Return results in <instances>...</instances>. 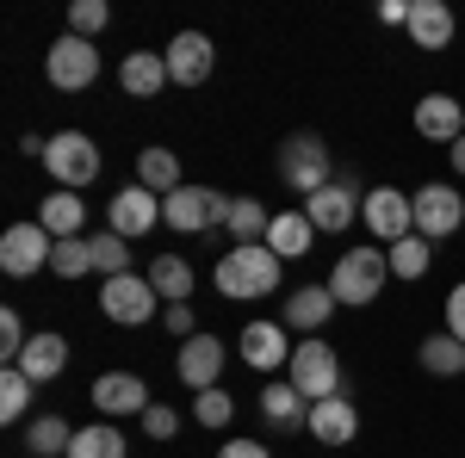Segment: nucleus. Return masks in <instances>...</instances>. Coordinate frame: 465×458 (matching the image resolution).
Segmentation results:
<instances>
[{
  "mask_svg": "<svg viewBox=\"0 0 465 458\" xmlns=\"http://www.w3.org/2000/svg\"><path fill=\"white\" fill-rule=\"evenodd\" d=\"M280 180H286L292 192L317 199L322 186L335 180V149H329L317 131H292V137L280 142Z\"/></svg>",
  "mask_w": 465,
  "mask_h": 458,
  "instance_id": "nucleus-3",
  "label": "nucleus"
},
{
  "mask_svg": "<svg viewBox=\"0 0 465 458\" xmlns=\"http://www.w3.org/2000/svg\"><path fill=\"white\" fill-rule=\"evenodd\" d=\"M25 322H19V310H0V359L6 365H19V353H25Z\"/></svg>",
  "mask_w": 465,
  "mask_h": 458,
  "instance_id": "nucleus-39",
  "label": "nucleus"
},
{
  "mask_svg": "<svg viewBox=\"0 0 465 458\" xmlns=\"http://www.w3.org/2000/svg\"><path fill=\"white\" fill-rule=\"evenodd\" d=\"M280 273H286V260H280L267 242H236V248H223V254H217V267H212L217 297H230V304L273 297V291H280Z\"/></svg>",
  "mask_w": 465,
  "mask_h": 458,
  "instance_id": "nucleus-1",
  "label": "nucleus"
},
{
  "mask_svg": "<svg viewBox=\"0 0 465 458\" xmlns=\"http://www.w3.org/2000/svg\"><path fill=\"white\" fill-rule=\"evenodd\" d=\"M131 446H124V434L112 422H94V427H74V446L69 458H124Z\"/></svg>",
  "mask_w": 465,
  "mask_h": 458,
  "instance_id": "nucleus-33",
  "label": "nucleus"
},
{
  "mask_svg": "<svg viewBox=\"0 0 465 458\" xmlns=\"http://www.w3.org/2000/svg\"><path fill=\"white\" fill-rule=\"evenodd\" d=\"M100 168H106V155H100V142L87 131H56L50 149H44V174L56 180L63 192H87L100 180Z\"/></svg>",
  "mask_w": 465,
  "mask_h": 458,
  "instance_id": "nucleus-4",
  "label": "nucleus"
},
{
  "mask_svg": "<svg viewBox=\"0 0 465 458\" xmlns=\"http://www.w3.org/2000/svg\"><path fill=\"white\" fill-rule=\"evenodd\" d=\"M162 328H168L174 341H193V335H199V317H193V304H168V310H162Z\"/></svg>",
  "mask_w": 465,
  "mask_h": 458,
  "instance_id": "nucleus-41",
  "label": "nucleus"
},
{
  "mask_svg": "<svg viewBox=\"0 0 465 458\" xmlns=\"http://www.w3.org/2000/svg\"><path fill=\"white\" fill-rule=\"evenodd\" d=\"M137 186H149V192H180L186 180H180V155L174 149H137Z\"/></svg>",
  "mask_w": 465,
  "mask_h": 458,
  "instance_id": "nucleus-28",
  "label": "nucleus"
},
{
  "mask_svg": "<svg viewBox=\"0 0 465 458\" xmlns=\"http://www.w3.org/2000/svg\"><path fill=\"white\" fill-rule=\"evenodd\" d=\"M87 396H94V409H100L106 422H118V415H137V422H143V409H149V385L137 372H100Z\"/></svg>",
  "mask_w": 465,
  "mask_h": 458,
  "instance_id": "nucleus-18",
  "label": "nucleus"
},
{
  "mask_svg": "<svg viewBox=\"0 0 465 458\" xmlns=\"http://www.w3.org/2000/svg\"><path fill=\"white\" fill-rule=\"evenodd\" d=\"M447 335H453V341H465V279L447 291Z\"/></svg>",
  "mask_w": 465,
  "mask_h": 458,
  "instance_id": "nucleus-42",
  "label": "nucleus"
},
{
  "mask_svg": "<svg viewBox=\"0 0 465 458\" xmlns=\"http://www.w3.org/2000/svg\"><path fill=\"white\" fill-rule=\"evenodd\" d=\"M385 279H391V260H385V248H348V254H335V273H329V291H335V304H348V310H366L372 297H385Z\"/></svg>",
  "mask_w": 465,
  "mask_h": 458,
  "instance_id": "nucleus-2",
  "label": "nucleus"
},
{
  "mask_svg": "<svg viewBox=\"0 0 465 458\" xmlns=\"http://www.w3.org/2000/svg\"><path fill=\"white\" fill-rule=\"evenodd\" d=\"M223 229H230V248H236V242H267L273 211H267L261 199H249V192H242V199H230V223H223Z\"/></svg>",
  "mask_w": 465,
  "mask_h": 458,
  "instance_id": "nucleus-30",
  "label": "nucleus"
},
{
  "mask_svg": "<svg viewBox=\"0 0 465 458\" xmlns=\"http://www.w3.org/2000/svg\"><path fill=\"white\" fill-rule=\"evenodd\" d=\"M143 434H149V440H174V434H180V415L168 409V403H149V409H143Z\"/></svg>",
  "mask_w": 465,
  "mask_h": 458,
  "instance_id": "nucleus-40",
  "label": "nucleus"
},
{
  "mask_svg": "<svg viewBox=\"0 0 465 458\" xmlns=\"http://www.w3.org/2000/svg\"><path fill=\"white\" fill-rule=\"evenodd\" d=\"M410 211H416V236L422 242H447V236L465 229V192L447 186V180H429V186L410 192Z\"/></svg>",
  "mask_w": 465,
  "mask_h": 458,
  "instance_id": "nucleus-7",
  "label": "nucleus"
},
{
  "mask_svg": "<svg viewBox=\"0 0 465 458\" xmlns=\"http://www.w3.org/2000/svg\"><path fill=\"white\" fill-rule=\"evenodd\" d=\"M37 223H44V229H50L56 242H69V236H81V223H87V199L56 186V192H50V199L37 205Z\"/></svg>",
  "mask_w": 465,
  "mask_h": 458,
  "instance_id": "nucleus-27",
  "label": "nucleus"
},
{
  "mask_svg": "<svg viewBox=\"0 0 465 458\" xmlns=\"http://www.w3.org/2000/svg\"><path fill=\"white\" fill-rule=\"evenodd\" d=\"M261 415L273 427H286V434L292 427H311V396L292 385V378H273V385L261 390Z\"/></svg>",
  "mask_w": 465,
  "mask_h": 458,
  "instance_id": "nucleus-25",
  "label": "nucleus"
},
{
  "mask_svg": "<svg viewBox=\"0 0 465 458\" xmlns=\"http://www.w3.org/2000/svg\"><path fill=\"white\" fill-rule=\"evenodd\" d=\"M162 223L174 229V236H212L230 223V199L217 192V186H199V180H186L180 192L162 199Z\"/></svg>",
  "mask_w": 465,
  "mask_h": 458,
  "instance_id": "nucleus-5",
  "label": "nucleus"
},
{
  "mask_svg": "<svg viewBox=\"0 0 465 458\" xmlns=\"http://www.w3.org/2000/svg\"><path fill=\"white\" fill-rule=\"evenodd\" d=\"M106 25H112V6H106V0H74V6H69V32L74 37H87V44H94Z\"/></svg>",
  "mask_w": 465,
  "mask_h": 458,
  "instance_id": "nucleus-38",
  "label": "nucleus"
},
{
  "mask_svg": "<svg viewBox=\"0 0 465 458\" xmlns=\"http://www.w3.org/2000/svg\"><path fill=\"white\" fill-rule=\"evenodd\" d=\"M360 199H366L360 180L354 174H335L317 199H304V217L317 223V236H341V229H354V223H360Z\"/></svg>",
  "mask_w": 465,
  "mask_h": 458,
  "instance_id": "nucleus-12",
  "label": "nucleus"
},
{
  "mask_svg": "<svg viewBox=\"0 0 465 458\" xmlns=\"http://www.w3.org/2000/svg\"><path fill=\"white\" fill-rule=\"evenodd\" d=\"M223 359H230V347L217 341V335H193V341H180V353H174V378L186 390H217V378H223Z\"/></svg>",
  "mask_w": 465,
  "mask_h": 458,
  "instance_id": "nucleus-15",
  "label": "nucleus"
},
{
  "mask_svg": "<svg viewBox=\"0 0 465 458\" xmlns=\"http://www.w3.org/2000/svg\"><path fill=\"white\" fill-rule=\"evenodd\" d=\"M311 242H317V223L304 217V205H298V211H273L267 248H273L280 260H304V254H311Z\"/></svg>",
  "mask_w": 465,
  "mask_h": 458,
  "instance_id": "nucleus-26",
  "label": "nucleus"
},
{
  "mask_svg": "<svg viewBox=\"0 0 465 458\" xmlns=\"http://www.w3.org/2000/svg\"><path fill=\"white\" fill-rule=\"evenodd\" d=\"M360 223L372 229V242L391 248L403 236H416V211H410V192L403 186H366V199H360Z\"/></svg>",
  "mask_w": 465,
  "mask_h": 458,
  "instance_id": "nucleus-10",
  "label": "nucleus"
},
{
  "mask_svg": "<svg viewBox=\"0 0 465 458\" xmlns=\"http://www.w3.org/2000/svg\"><path fill=\"white\" fill-rule=\"evenodd\" d=\"M236 353H242V365H254V372H280V365H292V328L273 322V317H254L236 335Z\"/></svg>",
  "mask_w": 465,
  "mask_h": 458,
  "instance_id": "nucleus-14",
  "label": "nucleus"
},
{
  "mask_svg": "<svg viewBox=\"0 0 465 458\" xmlns=\"http://www.w3.org/2000/svg\"><path fill=\"white\" fill-rule=\"evenodd\" d=\"M168 74H174V87H205L217 69V44L205 32H174L168 37Z\"/></svg>",
  "mask_w": 465,
  "mask_h": 458,
  "instance_id": "nucleus-16",
  "label": "nucleus"
},
{
  "mask_svg": "<svg viewBox=\"0 0 465 458\" xmlns=\"http://www.w3.org/2000/svg\"><path fill=\"white\" fill-rule=\"evenodd\" d=\"M87 242H94V273H100V279H118V273H137V267H131V242H124L118 229H94Z\"/></svg>",
  "mask_w": 465,
  "mask_h": 458,
  "instance_id": "nucleus-34",
  "label": "nucleus"
},
{
  "mask_svg": "<svg viewBox=\"0 0 465 458\" xmlns=\"http://www.w3.org/2000/svg\"><path fill=\"white\" fill-rule=\"evenodd\" d=\"M410 44L416 50H447L453 44V32H460V19H453V6L447 0H410Z\"/></svg>",
  "mask_w": 465,
  "mask_h": 458,
  "instance_id": "nucleus-20",
  "label": "nucleus"
},
{
  "mask_svg": "<svg viewBox=\"0 0 465 458\" xmlns=\"http://www.w3.org/2000/svg\"><path fill=\"white\" fill-rule=\"evenodd\" d=\"M286 378L304 390L311 403H322V396H348V390H341V359H335V347H329L322 335H311V341H298V347H292Z\"/></svg>",
  "mask_w": 465,
  "mask_h": 458,
  "instance_id": "nucleus-9",
  "label": "nucleus"
},
{
  "mask_svg": "<svg viewBox=\"0 0 465 458\" xmlns=\"http://www.w3.org/2000/svg\"><path fill=\"white\" fill-rule=\"evenodd\" d=\"M32 396H37V385L19 372V365H6V372H0V422H25Z\"/></svg>",
  "mask_w": 465,
  "mask_h": 458,
  "instance_id": "nucleus-35",
  "label": "nucleus"
},
{
  "mask_svg": "<svg viewBox=\"0 0 465 458\" xmlns=\"http://www.w3.org/2000/svg\"><path fill=\"white\" fill-rule=\"evenodd\" d=\"M385 260H391V279L416 285V279H422V273L434 267V242H422V236H403V242L385 248Z\"/></svg>",
  "mask_w": 465,
  "mask_h": 458,
  "instance_id": "nucleus-31",
  "label": "nucleus"
},
{
  "mask_svg": "<svg viewBox=\"0 0 465 458\" xmlns=\"http://www.w3.org/2000/svg\"><path fill=\"white\" fill-rule=\"evenodd\" d=\"M416 137L453 149V142L465 137V100L440 93V87H434V93H422V100H416Z\"/></svg>",
  "mask_w": 465,
  "mask_h": 458,
  "instance_id": "nucleus-17",
  "label": "nucleus"
},
{
  "mask_svg": "<svg viewBox=\"0 0 465 458\" xmlns=\"http://www.w3.org/2000/svg\"><path fill=\"white\" fill-rule=\"evenodd\" d=\"M162 223V192H149V186H118L112 192V205H106V229H118L124 242H137V236H149Z\"/></svg>",
  "mask_w": 465,
  "mask_h": 458,
  "instance_id": "nucleus-13",
  "label": "nucleus"
},
{
  "mask_svg": "<svg viewBox=\"0 0 465 458\" xmlns=\"http://www.w3.org/2000/svg\"><path fill=\"white\" fill-rule=\"evenodd\" d=\"M329 317H335V291H329V285H298V291L286 297V317H280V322H286L292 335H304V341H311Z\"/></svg>",
  "mask_w": 465,
  "mask_h": 458,
  "instance_id": "nucleus-23",
  "label": "nucleus"
},
{
  "mask_svg": "<svg viewBox=\"0 0 465 458\" xmlns=\"http://www.w3.org/2000/svg\"><path fill=\"white\" fill-rule=\"evenodd\" d=\"M447 161H453V174H465V137L453 142V149H447Z\"/></svg>",
  "mask_w": 465,
  "mask_h": 458,
  "instance_id": "nucleus-45",
  "label": "nucleus"
},
{
  "mask_svg": "<svg viewBox=\"0 0 465 458\" xmlns=\"http://www.w3.org/2000/svg\"><path fill=\"white\" fill-rule=\"evenodd\" d=\"M317 446H354L360 440V409L354 396H322V403H311V427H304Z\"/></svg>",
  "mask_w": 465,
  "mask_h": 458,
  "instance_id": "nucleus-19",
  "label": "nucleus"
},
{
  "mask_svg": "<svg viewBox=\"0 0 465 458\" xmlns=\"http://www.w3.org/2000/svg\"><path fill=\"white\" fill-rule=\"evenodd\" d=\"M230 415H236V396H230V390L217 385V390H199V396H193V422L199 427H230Z\"/></svg>",
  "mask_w": 465,
  "mask_h": 458,
  "instance_id": "nucleus-37",
  "label": "nucleus"
},
{
  "mask_svg": "<svg viewBox=\"0 0 465 458\" xmlns=\"http://www.w3.org/2000/svg\"><path fill=\"white\" fill-rule=\"evenodd\" d=\"M217 458H273V453H267L261 440H242V434H236V440H223V446H217Z\"/></svg>",
  "mask_w": 465,
  "mask_h": 458,
  "instance_id": "nucleus-43",
  "label": "nucleus"
},
{
  "mask_svg": "<svg viewBox=\"0 0 465 458\" xmlns=\"http://www.w3.org/2000/svg\"><path fill=\"white\" fill-rule=\"evenodd\" d=\"M44 81H50L56 93H87V87L100 81V50H94L87 37L63 32L50 50H44Z\"/></svg>",
  "mask_w": 465,
  "mask_h": 458,
  "instance_id": "nucleus-8",
  "label": "nucleus"
},
{
  "mask_svg": "<svg viewBox=\"0 0 465 458\" xmlns=\"http://www.w3.org/2000/svg\"><path fill=\"white\" fill-rule=\"evenodd\" d=\"M19 372L32 378V385H50V378H63L69 372V341L56 335V328H37L25 353H19Z\"/></svg>",
  "mask_w": 465,
  "mask_h": 458,
  "instance_id": "nucleus-22",
  "label": "nucleus"
},
{
  "mask_svg": "<svg viewBox=\"0 0 465 458\" xmlns=\"http://www.w3.org/2000/svg\"><path fill=\"white\" fill-rule=\"evenodd\" d=\"M100 310H106V322H118V328H143V322H155L168 304L155 297L149 273H118V279H100Z\"/></svg>",
  "mask_w": 465,
  "mask_h": 458,
  "instance_id": "nucleus-6",
  "label": "nucleus"
},
{
  "mask_svg": "<svg viewBox=\"0 0 465 458\" xmlns=\"http://www.w3.org/2000/svg\"><path fill=\"white\" fill-rule=\"evenodd\" d=\"M379 25H410V0H379Z\"/></svg>",
  "mask_w": 465,
  "mask_h": 458,
  "instance_id": "nucleus-44",
  "label": "nucleus"
},
{
  "mask_svg": "<svg viewBox=\"0 0 465 458\" xmlns=\"http://www.w3.org/2000/svg\"><path fill=\"white\" fill-rule=\"evenodd\" d=\"M50 254H56V236L44 229V223H13L6 236H0V273L6 279H32V273H50Z\"/></svg>",
  "mask_w": 465,
  "mask_h": 458,
  "instance_id": "nucleus-11",
  "label": "nucleus"
},
{
  "mask_svg": "<svg viewBox=\"0 0 465 458\" xmlns=\"http://www.w3.org/2000/svg\"><path fill=\"white\" fill-rule=\"evenodd\" d=\"M50 273H56V279H87V273H94V242H87V236L56 242V254H50Z\"/></svg>",
  "mask_w": 465,
  "mask_h": 458,
  "instance_id": "nucleus-36",
  "label": "nucleus"
},
{
  "mask_svg": "<svg viewBox=\"0 0 465 458\" xmlns=\"http://www.w3.org/2000/svg\"><path fill=\"white\" fill-rule=\"evenodd\" d=\"M143 273H149V285H155V297H162V304H193L199 273H193V260H186V254H155Z\"/></svg>",
  "mask_w": 465,
  "mask_h": 458,
  "instance_id": "nucleus-24",
  "label": "nucleus"
},
{
  "mask_svg": "<svg viewBox=\"0 0 465 458\" xmlns=\"http://www.w3.org/2000/svg\"><path fill=\"white\" fill-rule=\"evenodd\" d=\"M118 87H124L131 100H155L162 87H174L168 56H162V50H131V56L118 63Z\"/></svg>",
  "mask_w": 465,
  "mask_h": 458,
  "instance_id": "nucleus-21",
  "label": "nucleus"
},
{
  "mask_svg": "<svg viewBox=\"0 0 465 458\" xmlns=\"http://www.w3.org/2000/svg\"><path fill=\"white\" fill-rule=\"evenodd\" d=\"M25 446H32V458H69L74 427L63 422V415H37V422L25 427Z\"/></svg>",
  "mask_w": 465,
  "mask_h": 458,
  "instance_id": "nucleus-32",
  "label": "nucleus"
},
{
  "mask_svg": "<svg viewBox=\"0 0 465 458\" xmlns=\"http://www.w3.org/2000/svg\"><path fill=\"white\" fill-rule=\"evenodd\" d=\"M416 365H422L429 378H460L465 372V341H453V335L440 328V335H429V341L416 347Z\"/></svg>",
  "mask_w": 465,
  "mask_h": 458,
  "instance_id": "nucleus-29",
  "label": "nucleus"
}]
</instances>
